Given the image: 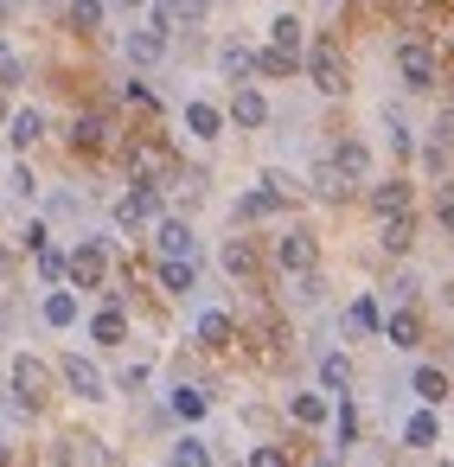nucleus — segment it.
I'll return each mask as SVG.
<instances>
[{"label": "nucleus", "instance_id": "ea45409f", "mask_svg": "<svg viewBox=\"0 0 454 467\" xmlns=\"http://www.w3.org/2000/svg\"><path fill=\"white\" fill-rule=\"evenodd\" d=\"M243 467H294V461H288V448H282V441H256Z\"/></svg>", "mask_w": 454, "mask_h": 467}, {"label": "nucleus", "instance_id": "49530a36", "mask_svg": "<svg viewBox=\"0 0 454 467\" xmlns=\"http://www.w3.org/2000/svg\"><path fill=\"white\" fill-rule=\"evenodd\" d=\"M122 97H129V103H135V109H160V97H154V90H148V84H141V78H135V84H122Z\"/></svg>", "mask_w": 454, "mask_h": 467}, {"label": "nucleus", "instance_id": "5701e85b", "mask_svg": "<svg viewBox=\"0 0 454 467\" xmlns=\"http://www.w3.org/2000/svg\"><path fill=\"white\" fill-rule=\"evenodd\" d=\"M441 441V422H435V410L422 403V410H409V422H403V448H435Z\"/></svg>", "mask_w": 454, "mask_h": 467}, {"label": "nucleus", "instance_id": "9d476101", "mask_svg": "<svg viewBox=\"0 0 454 467\" xmlns=\"http://www.w3.org/2000/svg\"><path fill=\"white\" fill-rule=\"evenodd\" d=\"M129 173L148 180V186H160V180L173 173V154H167L160 141H135V148H129Z\"/></svg>", "mask_w": 454, "mask_h": 467}, {"label": "nucleus", "instance_id": "bb28decb", "mask_svg": "<svg viewBox=\"0 0 454 467\" xmlns=\"http://www.w3.org/2000/svg\"><path fill=\"white\" fill-rule=\"evenodd\" d=\"M186 129H192L199 141H218V129H224V109H218V103H186Z\"/></svg>", "mask_w": 454, "mask_h": 467}, {"label": "nucleus", "instance_id": "0eeeda50", "mask_svg": "<svg viewBox=\"0 0 454 467\" xmlns=\"http://www.w3.org/2000/svg\"><path fill=\"white\" fill-rule=\"evenodd\" d=\"M275 263L288 269V275H307V269H320V244H314V231H282L275 237Z\"/></svg>", "mask_w": 454, "mask_h": 467}, {"label": "nucleus", "instance_id": "603ef678", "mask_svg": "<svg viewBox=\"0 0 454 467\" xmlns=\"http://www.w3.org/2000/svg\"><path fill=\"white\" fill-rule=\"evenodd\" d=\"M7 20H14V0H0V26H7Z\"/></svg>", "mask_w": 454, "mask_h": 467}, {"label": "nucleus", "instance_id": "de8ad7c7", "mask_svg": "<svg viewBox=\"0 0 454 467\" xmlns=\"http://www.w3.org/2000/svg\"><path fill=\"white\" fill-rule=\"evenodd\" d=\"M422 173H435V180L448 173V148H441V141H428V148H422Z\"/></svg>", "mask_w": 454, "mask_h": 467}, {"label": "nucleus", "instance_id": "20e7f679", "mask_svg": "<svg viewBox=\"0 0 454 467\" xmlns=\"http://www.w3.org/2000/svg\"><path fill=\"white\" fill-rule=\"evenodd\" d=\"M71 288H103L109 282V237H84L77 250H71Z\"/></svg>", "mask_w": 454, "mask_h": 467}, {"label": "nucleus", "instance_id": "412c9836", "mask_svg": "<svg viewBox=\"0 0 454 467\" xmlns=\"http://www.w3.org/2000/svg\"><path fill=\"white\" fill-rule=\"evenodd\" d=\"M122 52H129V58H135V65L148 71V65H160V58H167V33L141 26V33H129V39H122Z\"/></svg>", "mask_w": 454, "mask_h": 467}, {"label": "nucleus", "instance_id": "bf43d9fd", "mask_svg": "<svg viewBox=\"0 0 454 467\" xmlns=\"http://www.w3.org/2000/svg\"><path fill=\"white\" fill-rule=\"evenodd\" d=\"M199 7H205V0H199Z\"/></svg>", "mask_w": 454, "mask_h": 467}, {"label": "nucleus", "instance_id": "e433bc0d", "mask_svg": "<svg viewBox=\"0 0 454 467\" xmlns=\"http://www.w3.org/2000/svg\"><path fill=\"white\" fill-rule=\"evenodd\" d=\"M301 33H307V26H301L294 14H282V20L269 26V46H282V52H294V58H301Z\"/></svg>", "mask_w": 454, "mask_h": 467}, {"label": "nucleus", "instance_id": "c9c22d12", "mask_svg": "<svg viewBox=\"0 0 454 467\" xmlns=\"http://www.w3.org/2000/svg\"><path fill=\"white\" fill-rule=\"evenodd\" d=\"M346 384H352V358L346 352H326L320 358V390H346Z\"/></svg>", "mask_w": 454, "mask_h": 467}, {"label": "nucleus", "instance_id": "9b49d317", "mask_svg": "<svg viewBox=\"0 0 454 467\" xmlns=\"http://www.w3.org/2000/svg\"><path fill=\"white\" fill-rule=\"evenodd\" d=\"M237 339V320L224 314V307H205L199 320H192V346H205V352H224Z\"/></svg>", "mask_w": 454, "mask_h": 467}, {"label": "nucleus", "instance_id": "ddd939ff", "mask_svg": "<svg viewBox=\"0 0 454 467\" xmlns=\"http://www.w3.org/2000/svg\"><path fill=\"white\" fill-rule=\"evenodd\" d=\"M326 161H333V167H339V173H346V180H352V186H358V180H365V173H371V148H365V141H358V135H339V141H333V154H326Z\"/></svg>", "mask_w": 454, "mask_h": 467}, {"label": "nucleus", "instance_id": "c03bdc74", "mask_svg": "<svg viewBox=\"0 0 454 467\" xmlns=\"http://www.w3.org/2000/svg\"><path fill=\"white\" fill-rule=\"evenodd\" d=\"M14 84H26V65H20L7 46H0V90H14Z\"/></svg>", "mask_w": 454, "mask_h": 467}, {"label": "nucleus", "instance_id": "6e6552de", "mask_svg": "<svg viewBox=\"0 0 454 467\" xmlns=\"http://www.w3.org/2000/svg\"><path fill=\"white\" fill-rule=\"evenodd\" d=\"M154 256H180V263H199V237L186 218H154Z\"/></svg>", "mask_w": 454, "mask_h": 467}, {"label": "nucleus", "instance_id": "2f4dec72", "mask_svg": "<svg viewBox=\"0 0 454 467\" xmlns=\"http://www.w3.org/2000/svg\"><path fill=\"white\" fill-rule=\"evenodd\" d=\"M307 186H314V192H320V199H346V192H352V180H346V173H339V167H333V161H320V167H314V180H307Z\"/></svg>", "mask_w": 454, "mask_h": 467}, {"label": "nucleus", "instance_id": "b1692460", "mask_svg": "<svg viewBox=\"0 0 454 467\" xmlns=\"http://www.w3.org/2000/svg\"><path fill=\"white\" fill-rule=\"evenodd\" d=\"M103 20H109V7H103V0H71V7H65V26L71 33H103Z\"/></svg>", "mask_w": 454, "mask_h": 467}, {"label": "nucleus", "instance_id": "a211bd4d", "mask_svg": "<svg viewBox=\"0 0 454 467\" xmlns=\"http://www.w3.org/2000/svg\"><path fill=\"white\" fill-rule=\"evenodd\" d=\"M218 263H224V275H237V282H250V275L263 269V263H256V244H250V237H224Z\"/></svg>", "mask_w": 454, "mask_h": 467}, {"label": "nucleus", "instance_id": "3c124183", "mask_svg": "<svg viewBox=\"0 0 454 467\" xmlns=\"http://www.w3.org/2000/svg\"><path fill=\"white\" fill-rule=\"evenodd\" d=\"M122 390H148V365H129L122 371Z\"/></svg>", "mask_w": 454, "mask_h": 467}, {"label": "nucleus", "instance_id": "a18cd8bd", "mask_svg": "<svg viewBox=\"0 0 454 467\" xmlns=\"http://www.w3.org/2000/svg\"><path fill=\"white\" fill-rule=\"evenodd\" d=\"M7 192H14V199H33V192H39L33 167H14V173H7Z\"/></svg>", "mask_w": 454, "mask_h": 467}, {"label": "nucleus", "instance_id": "79ce46f5", "mask_svg": "<svg viewBox=\"0 0 454 467\" xmlns=\"http://www.w3.org/2000/svg\"><path fill=\"white\" fill-rule=\"evenodd\" d=\"M263 186H269V192H275L282 205H294V199H301V186H294V180H288L282 167H269V173H263Z\"/></svg>", "mask_w": 454, "mask_h": 467}, {"label": "nucleus", "instance_id": "4468645a", "mask_svg": "<svg viewBox=\"0 0 454 467\" xmlns=\"http://www.w3.org/2000/svg\"><path fill=\"white\" fill-rule=\"evenodd\" d=\"M90 339H97V346H122V339H129V307H122V295L90 314Z\"/></svg>", "mask_w": 454, "mask_h": 467}, {"label": "nucleus", "instance_id": "4d7b16f0", "mask_svg": "<svg viewBox=\"0 0 454 467\" xmlns=\"http://www.w3.org/2000/svg\"><path fill=\"white\" fill-rule=\"evenodd\" d=\"M122 7H141V0H122Z\"/></svg>", "mask_w": 454, "mask_h": 467}, {"label": "nucleus", "instance_id": "f03ea898", "mask_svg": "<svg viewBox=\"0 0 454 467\" xmlns=\"http://www.w3.org/2000/svg\"><path fill=\"white\" fill-rule=\"evenodd\" d=\"M109 218H116V231H129V237H135L141 224L167 218V192H160V186H148V180H135V186L116 199V212H109Z\"/></svg>", "mask_w": 454, "mask_h": 467}, {"label": "nucleus", "instance_id": "7c9ffc66", "mask_svg": "<svg viewBox=\"0 0 454 467\" xmlns=\"http://www.w3.org/2000/svg\"><path fill=\"white\" fill-rule=\"evenodd\" d=\"M205 410H212V390H199V384H180V390H173V416H180V422H199Z\"/></svg>", "mask_w": 454, "mask_h": 467}, {"label": "nucleus", "instance_id": "aec40b11", "mask_svg": "<svg viewBox=\"0 0 454 467\" xmlns=\"http://www.w3.org/2000/svg\"><path fill=\"white\" fill-rule=\"evenodd\" d=\"M384 339H390L397 352H416V346H422V320H416V307H397V314H384Z\"/></svg>", "mask_w": 454, "mask_h": 467}, {"label": "nucleus", "instance_id": "a19ab883", "mask_svg": "<svg viewBox=\"0 0 454 467\" xmlns=\"http://www.w3.org/2000/svg\"><path fill=\"white\" fill-rule=\"evenodd\" d=\"M333 435H339L333 448H352V441H358V410H352V403H339V416H333Z\"/></svg>", "mask_w": 454, "mask_h": 467}, {"label": "nucleus", "instance_id": "8fccbe9b", "mask_svg": "<svg viewBox=\"0 0 454 467\" xmlns=\"http://www.w3.org/2000/svg\"><path fill=\"white\" fill-rule=\"evenodd\" d=\"M428 141H441V148H454V109H441V116H435V135H428Z\"/></svg>", "mask_w": 454, "mask_h": 467}, {"label": "nucleus", "instance_id": "39448f33", "mask_svg": "<svg viewBox=\"0 0 454 467\" xmlns=\"http://www.w3.org/2000/svg\"><path fill=\"white\" fill-rule=\"evenodd\" d=\"M397 71H403V84H409L416 97L441 84V65H435V52H428L422 39H403V46H397Z\"/></svg>", "mask_w": 454, "mask_h": 467}, {"label": "nucleus", "instance_id": "5fc2aeb1", "mask_svg": "<svg viewBox=\"0 0 454 467\" xmlns=\"http://www.w3.org/2000/svg\"><path fill=\"white\" fill-rule=\"evenodd\" d=\"M0 122H7V97H0Z\"/></svg>", "mask_w": 454, "mask_h": 467}, {"label": "nucleus", "instance_id": "c85d7f7f", "mask_svg": "<svg viewBox=\"0 0 454 467\" xmlns=\"http://www.w3.org/2000/svg\"><path fill=\"white\" fill-rule=\"evenodd\" d=\"M346 333H384V307H377L371 295H358V301L346 307Z\"/></svg>", "mask_w": 454, "mask_h": 467}, {"label": "nucleus", "instance_id": "dca6fc26", "mask_svg": "<svg viewBox=\"0 0 454 467\" xmlns=\"http://www.w3.org/2000/svg\"><path fill=\"white\" fill-rule=\"evenodd\" d=\"M231 122H237V129H263V122H269V97L250 90V84H237V97H231Z\"/></svg>", "mask_w": 454, "mask_h": 467}, {"label": "nucleus", "instance_id": "393cba45", "mask_svg": "<svg viewBox=\"0 0 454 467\" xmlns=\"http://www.w3.org/2000/svg\"><path fill=\"white\" fill-rule=\"evenodd\" d=\"M409 390H416V397H422V403L435 410V403H441V397H448L454 384H448V371H441V365H416V378H409Z\"/></svg>", "mask_w": 454, "mask_h": 467}, {"label": "nucleus", "instance_id": "423d86ee", "mask_svg": "<svg viewBox=\"0 0 454 467\" xmlns=\"http://www.w3.org/2000/svg\"><path fill=\"white\" fill-rule=\"evenodd\" d=\"M58 378H65L71 397H84V403H103V397H109V378H103L84 352H65V358H58Z\"/></svg>", "mask_w": 454, "mask_h": 467}, {"label": "nucleus", "instance_id": "6e6d98bb", "mask_svg": "<svg viewBox=\"0 0 454 467\" xmlns=\"http://www.w3.org/2000/svg\"><path fill=\"white\" fill-rule=\"evenodd\" d=\"M314 467H339V461H314Z\"/></svg>", "mask_w": 454, "mask_h": 467}, {"label": "nucleus", "instance_id": "473e14b6", "mask_svg": "<svg viewBox=\"0 0 454 467\" xmlns=\"http://www.w3.org/2000/svg\"><path fill=\"white\" fill-rule=\"evenodd\" d=\"M275 205H282V199H275L269 186H256V192H243V199H237V224H256V218H269Z\"/></svg>", "mask_w": 454, "mask_h": 467}, {"label": "nucleus", "instance_id": "7ed1b4c3", "mask_svg": "<svg viewBox=\"0 0 454 467\" xmlns=\"http://www.w3.org/2000/svg\"><path fill=\"white\" fill-rule=\"evenodd\" d=\"M46 397H52V365L33 358V352H20V358H14V410H20V416H39Z\"/></svg>", "mask_w": 454, "mask_h": 467}, {"label": "nucleus", "instance_id": "f8f14e48", "mask_svg": "<svg viewBox=\"0 0 454 467\" xmlns=\"http://www.w3.org/2000/svg\"><path fill=\"white\" fill-rule=\"evenodd\" d=\"M371 212H377V218H397V212H416V186H409L403 173H397V180H377V186H371Z\"/></svg>", "mask_w": 454, "mask_h": 467}, {"label": "nucleus", "instance_id": "72a5a7b5", "mask_svg": "<svg viewBox=\"0 0 454 467\" xmlns=\"http://www.w3.org/2000/svg\"><path fill=\"white\" fill-rule=\"evenodd\" d=\"M167 467H212V441H199V435H180Z\"/></svg>", "mask_w": 454, "mask_h": 467}, {"label": "nucleus", "instance_id": "1a4fd4ad", "mask_svg": "<svg viewBox=\"0 0 454 467\" xmlns=\"http://www.w3.org/2000/svg\"><path fill=\"white\" fill-rule=\"evenodd\" d=\"M109 141H116V122H109L103 109H84V116L71 122V148H77V154H109Z\"/></svg>", "mask_w": 454, "mask_h": 467}, {"label": "nucleus", "instance_id": "a878e982", "mask_svg": "<svg viewBox=\"0 0 454 467\" xmlns=\"http://www.w3.org/2000/svg\"><path fill=\"white\" fill-rule=\"evenodd\" d=\"M218 71H224L231 84H250V78H256V52H250V46H224V52H218Z\"/></svg>", "mask_w": 454, "mask_h": 467}, {"label": "nucleus", "instance_id": "58836bf2", "mask_svg": "<svg viewBox=\"0 0 454 467\" xmlns=\"http://www.w3.org/2000/svg\"><path fill=\"white\" fill-rule=\"evenodd\" d=\"M294 301H301V307H320V301H326V275H320V269L294 275Z\"/></svg>", "mask_w": 454, "mask_h": 467}, {"label": "nucleus", "instance_id": "f704fd0d", "mask_svg": "<svg viewBox=\"0 0 454 467\" xmlns=\"http://www.w3.org/2000/svg\"><path fill=\"white\" fill-rule=\"evenodd\" d=\"M256 71H263V78H294V71H301V58H294V52H282V46H269V52H256Z\"/></svg>", "mask_w": 454, "mask_h": 467}, {"label": "nucleus", "instance_id": "6ab92c4d", "mask_svg": "<svg viewBox=\"0 0 454 467\" xmlns=\"http://www.w3.org/2000/svg\"><path fill=\"white\" fill-rule=\"evenodd\" d=\"M154 282H160L167 295H192V288H199V263H180V256H160V263H154Z\"/></svg>", "mask_w": 454, "mask_h": 467}, {"label": "nucleus", "instance_id": "09e8293b", "mask_svg": "<svg viewBox=\"0 0 454 467\" xmlns=\"http://www.w3.org/2000/svg\"><path fill=\"white\" fill-rule=\"evenodd\" d=\"M435 218H441V231H448V237H454V180H448V186H441V199H435Z\"/></svg>", "mask_w": 454, "mask_h": 467}, {"label": "nucleus", "instance_id": "864d4df0", "mask_svg": "<svg viewBox=\"0 0 454 467\" xmlns=\"http://www.w3.org/2000/svg\"><path fill=\"white\" fill-rule=\"evenodd\" d=\"M7 461H14V448H7V441H0V467H7Z\"/></svg>", "mask_w": 454, "mask_h": 467}, {"label": "nucleus", "instance_id": "cd10ccee", "mask_svg": "<svg viewBox=\"0 0 454 467\" xmlns=\"http://www.w3.org/2000/svg\"><path fill=\"white\" fill-rule=\"evenodd\" d=\"M39 314H46V327H77V295L71 288H52L39 301Z\"/></svg>", "mask_w": 454, "mask_h": 467}, {"label": "nucleus", "instance_id": "f257e3e1", "mask_svg": "<svg viewBox=\"0 0 454 467\" xmlns=\"http://www.w3.org/2000/svg\"><path fill=\"white\" fill-rule=\"evenodd\" d=\"M301 71L314 78L320 97H346V84H352V71H346V46H339L333 33H320V39L301 52Z\"/></svg>", "mask_w": 454, "mask_h": 467}, {"label": "nucleus", "instance_id": "13d9d810", "mask_svg": "<svg viewBox=\"0 0 454 467\" xmlns=\"http://www.w3.org/2000/svg\"><path fill=\"white\" fill-rule=\"evenodd\" d=\"M435 467H454V461H435Z\"/></svg>", "mask_w": 454, "mask_h": 467}, {"label": "nucleus", "instance_id": "f3484780", "mask_svg": "<svg viewBox=\"0 0 454 467\" xmlns=\"http://www.w3.org/2000/svg\"><path fill=\"white\" fill-rule=\"evenodd\" d=\"M7 141H14L20 154L39 148V141H46V109H14V116H7Z\"/></svg>", "mask_w": 454, "mask_h": 467}, {"label": "nucleus", "instance_id": "c756f323", "mask_svg": "<svg viewBox=\"0 0 454 467\" xmlns=\"http://www.w3.org/2000/svg\"><path fill=\"white\" fill-rule=\"evenodd\" d=\"M288 416H294L301 429H320V422H326V397H320V390H294V397H288Z\"/></svg>", "mask_w": 454, "mask_h": 467}, {"label": "nucleus", "instance_id": "4c0bfd02", "mask_svg": "<svg viewBox=\"0 0 454 467\" xmlns=\"http://www.w3.org/2000/svg\"><path fill=\"white\" fill-rule=\"evenodd\" d=\"M33 263H39V282H65V269H71V256H65L58 244H46V250H33Z\"/></svg>", "mask_w": 454, "mask_h": 467}, {"label": "nucleus", "instance_id": "4be33fe9", "mask_svg": "<svg viewBox=\"0 0 454 467\" xmlns=\"http://www.w3.org/2000/svg\"><path fill=\"white\" fill-rule=\"evenodd\" d=\"M199 20V0H154V33H186Z\"/></svg>", "mask_w": 454, "mask_h": 467}, {"label": "nucleus", "instance_id": "2eb2a0df", "mask_svg": "<svg viewBox=\"0 0 454 467\" xmlns=\"http://www.w3.org/2000/svg\"><path fill=\"white\" fill-rule=\"evenodd\" d=\"M377 244H384V256H409V244H416V212L377 218Z\"/></svg>", "mask_w": 454, "mask_h": 467}, {"label": "nucleus", "instance_id": "37998d69", "mask_svg": "<svg viewBox=\"0 0 454 467\" xmlns=\"http://www.w3.org/2000/svg\"><path fill=\"white\" fill-rule=\"evenodd\" d=\"M384 122H390V154H397V161H409V148H416V141H409V129H403V116L390 109Z\"/></svg>", "mask_w": 454, "mask_h": 467}]
</instances>
